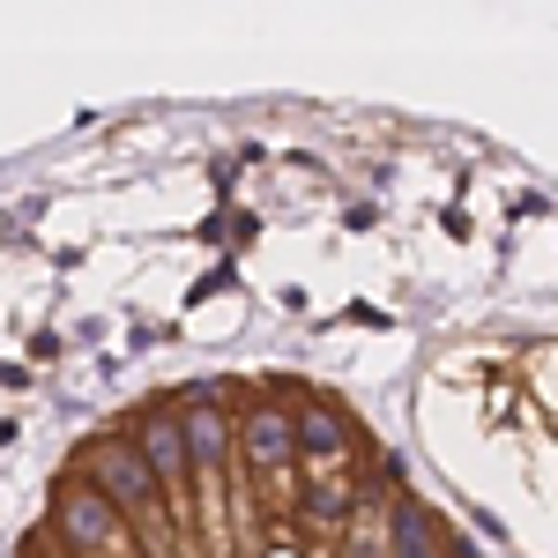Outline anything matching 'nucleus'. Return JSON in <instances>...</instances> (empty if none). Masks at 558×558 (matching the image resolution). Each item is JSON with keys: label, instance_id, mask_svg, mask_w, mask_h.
<instances>
[{"label": "nucleus", "instance_id": "f257e3e1", "mask_svg": "<svg viewBox=\"0 0 558 558\" xmlns=\"http://www.w3.org/2000/svg\"><path fill=\"white\" fill-rule=\"evenodd\" d=\"M75 476H83L89 492H105V499H112V507H120L128 521H142L157 551H172V544H179V529L165 521V492H157V470L142 462L134 432H105V439H89L83 462H75Z\"/></svg>", "mask_w": 558, "mask_h": 558}, {"label": "nucleus", "instance_id": "f03ea898", "mask_svg": "<svg viewBox=\"0 0 558 558\" xmlns=\"http://www.w3.org/2000/svg\"><path fill=\"white\" fill-rule=\"evenodd\" d=\"M52 544L68 558H134V521L105 492H89L83 476H68L52 492Z\"/></svg>", "mask_w": 558, "mask_h": 558}, {"label": "nucleus", "instance_id": "7ed1b4c3", "mask_svg": "<svg viewBox=\"0 0 558 558\" xmlns=\"http://www.w3.org/2000/svg\"><path fill=\"white\" fill-rule=\"evenodd\" d=\"M134 447H142V462L157 470V492H165V514L172 529L194 521V462H186V432H179V402H149L142 417H134Z\"/></svg>", "mask_w": 558, "mask_h": 558}, {"label": "nucleus", "instance_id": "20e7f679", "mask_svg": "<svg viewBox=\"0 0 558 558\" xmlns=\"http://www.w3.org/2000/svg\"><path fill=\"white\" fill-rule=\"evenodd\" d=\"M239 454H246V476H268V484L283 492L291 470H299V410L254 402V410L239 417Z\"/></svg>", "mask_w": 558, "mask_h": 558}, {"label": "nucleus", "instance_id": "39448f33", "mask_svg": "<svg viewBox=\"0 0 558 558\" xmlns=\"http://www.w3.org/2000/svg\"><path fill=\"white\" fill-rule=\"evenodd\" d=\"M299 462H313V470H350L343 410H328V402H305L299 410Z\"/></svg>", "mask_w": 558, "mask_h": 558}, {"label": "nucleus", "instance_id": "423d86ee", "mask_svg": "<svg viewBox=\"0 0 558 558\" xmlns=\"http://www.w3.org/2000/svg\"><path fill=\"white\" fill-rule=\"evenodd\" d=\"M350 507H357L350 470H313V476H305V529H343Z\"/></svg>", "mask_w": 558, "mask_h": 558}, {"label": "nucleus", "instance_id": "0eeeda50", "mask_svg": "<svg viewBox=\"0 0 558 558\" xmlns=\"http://www.w3.org/2000/svg\"><path fill=\"white\" fill-rule=\"evenodd\" d=\"M387 558H447L439 551V521L417 499H395V514H387Z\"/></svg>", "mask_w": 558, "mask_h": 558}]
</instances>
